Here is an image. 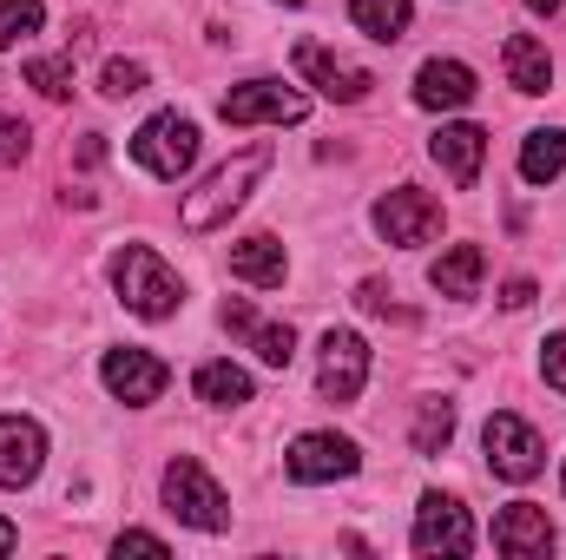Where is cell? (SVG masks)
Returning <instances> with one entry per match:
<instances>
[{"mask_svg":"<svg viewBox=\"0 0 566 560\" xmlns=\"http://www.w3.org/2000/svg\"><path fill=\"white\" fill-rule=\"evenodd\" d=\"M409 442H416V455H441V448L454 442V403H422Z\"/></svg>","mask_w":566,"mask_h":560,"instance_id":"obj_25","label":"cell"},{"mask_svg":"<svg viewBox=\"0 0 566 560\" xmlns=\"http://www.w3.org/2000/svg\"><path fill=\"white\" fill-rule=\"evenodd\" d=\"M316 390L323 403H356L369 390V343L356 330H329L323 356H316Z\"/></svg>","mask_w":566,"mask_h":560,"instance_id":"obj_9","label":"cell"},{"mask_svg":"<svg viewBox=\"0 0 566 560\" xmlns=\"http://www.w3.org/2000/svg\"><path fill=\"white\" fill-rule=\"evenodd\" d=\"M481 448H488V468H494L501 481H534V475H541V462H547V448H541L534 422H521L514 409H494V416H488Z\"/></svg>","mask_w":566,"mask_h":560,"instance_id":"obj_6","label":"cell"},{"mask_svg":"<svg viewBox=\"0 0 566 560\" xmlns=\"http://www.w3.org/2000/svg\"><path fill=\"white\" fill-rule=\"evenodd\" d=\"M113 290H119V303L145 317V323H165L178 303H185V283L178 271L151 251V245H126L119 258H113Z\"/></svg>","mask_w":566,"mask_h":560,"instance_id":"obj_2","label":"cell"},{"mask_svg":"<svg viewBox=\"0 0 566 560\" xmlns=\"http://www.w3.org/2000/svg\"><path fill=\"white\" fill-rule=\"evenodd\" d=\"M99 93H106V100H133V93H145V66L139 60H106Z\"/></svg>","mask_w":566,"mask_h":560,"instance_id":"obj_27","label":"cell"},{"mask_svg":"<svg viewBox=\"0 0 566 560\" xmlns=\"http://www.w3.org/2000/svg\"><path fill=\"white\" fill-rule=\"evenodd\" d=\"M113 554H119V560H126V554H165V541H158V535H145V528H126V535L113 541Z\"/></svg>","mask_w":566,"mask_h":560,"instance_id":"obj_30","label":"cell"},{"mask_svg":"<svg viewBox=\"0 0 566 560\" xmlns=\"http://www.w3.org/2000/svg\"><path fill=\"white\" fill-rule=\"evenodd\" d=\"M541 376H547V390H560L566 396V330L541 343Z\"/></svg>","mask_w":566,"mask_h":560,"instance_id":"obj_28","label":"cell"},{"mask_svg":"<svg viewBox=\"0 0 566 560\" xmlns=\"http://www.w3.org/2000/svg\"><path fill=\"white\" fill-rule=\"evenodd\" d=\"M27 145H33V133H27L13 113H0V158L13 165V158H27Z\"/></svg>","mask_w":566,"mask_h":560,"instance_id":"obj_29","label":"cell"},{"mask_svg":"<svg viewBox=\"0 0 566 560\" xmlns=\"http://www.w3.org/2000/svg\"><path fill=\"white\" fill-rule=\"evenodd\" d=\"M501 303H507V310H527V303H534V278H507L501 283Z\"/></svg>","mask_w":566,"mask_h":560,"instance_id":"obj_32","label":"cell"},{"mask_svg":"<svg viewBox=\"0 0 566 560\" xmlns=\"http://www.w3.org/2000/svg\"><path fill=\"white\" fill-rule=\"evenodd\" d=\"M133 158H139L151 178H185L191 165H198V126L185 120V113H151L139 133H133Z\"/></svg>","mask_w":566,"mask_h":560,"instance_id":"obj_4","label":"cell"},{"mask_svg":"<svg viewBox=\"0 0 566 560\" xmlns=\"http://www.w3.org/2000/svg\"><path fill=\"white\" fill-rule=\"evenodd\" d=\"M283 7H303V0H283Z\"/></svg>","mask_w":566,"mask_h":560,"instance_id":"obj_37","label":"cell"},{"mask_svg":"<svg viewBox=\"0 0 566 560\" xmlns=\"http://www.w3.org/2000/svg\"><path fill=\"white\" fill-rule=\"evenodd\" d=\"M99 383H106V396H113V403L145 409V403H158V396H165L171 370H165L151 350H106V363H99Z\"/></svg>","mask_w":566,"mask_h":560,"instance_id":"obj_12","label":"cell"},{"mask_svg":"<svg viewBox=\"0 0 566 560\" xmlns=\"http://www.w3.org/2000/svg\"><path fill=\"white\" fill-rule=\"evenodd\" d=\"M501 66H507V86H514V93H547V86H554V60H547V46H541L534 33H507Z\"/></svg>","mask_w":566,"mask_h":560,"instance_id":"obj_20","label":"cell"},{"mask_svg":"<svg viewBox=\"0 0 566 560\" xmlns=\"http://www.w3.org/2000/svg\"><path fill=\"white\" fill-rule=\"evenodd\" d=\"M428 152H434V165L468 191V185L481 178V165H488V133H481V126H468V120H454V126H441V133L428 139Z\"/></svg>","mask_w":566,"mask_h":560,"instance_id":"obj_16","label":"cell"},{"mask_svg":"<svg viewBox=\"0 0 566 560\" xmlns=\"http://www.w3.org/2000/svg\"><path fill=\"white\" fill-rule=\"evenodd\" d=\"M566 0H527V13H560Z\"/></svg>","mask_w":566,"mask_h":560,"instance_id":"obj_35","label":"cell"},{"mask_svg":"<svg viewBox=\"0 0 566 560\" xmlns=\"http://www.w3.org/2000/svg\"><path fill=\"white\" fill-rule=\"evenodd\" d=\"M218 323L244 343V350H258V363H271V370H290V356H296V330L290 323H264L244 297H231L224 310H218Z\"/></svg>","mask_w":566,"mask_h":560,"instance_id":"obj_13","label":"cell"},{"mask_svg":"<svg viewBox=\"0 0 566 560\" xmlns=\"http://www.w3.org/2000/svg\"><path fill=\"white\" fill-rule=\"evenodd\" d=\"M13 548H20V528H13V521H0V554H13Z\"/></svg>","mask_w":566,"mask_h":560,"instance_id":"obj_34","label":"cell"},{"mask_svg":"<svg viewBox=\"0 0 566 560\" xmlns=\"http://www.w3.org/2000/svg\"><path fill=\"white\" fill-rule=\"evenodd\" d=\"M416 554H441V560H461L468 548H474V521H468V508L454 501V495H441V488H428L422 508H416Z\"/></svg>","mask_w":566,"mask_h":560,"instance_id":"obj_8","label":"cell"},{"mask_svg":"<svg viewBox=\"0 0 566 560\" xmlns=\"http://www.w3.org/2000/svg\"><path fill=\"white\" fill-rule=\"evenodd\" d=\"M369 225L382 231V245H428V238L441 231V205H434L428 191H416V185H396V191L376 198Z\"/></svg>","mask_w":566,"mask_h":560,"instance_id":"obj_10","label":"cell"},{"mask_svg":"<svg viewBox=\"0 0 566 560\" xmlns=\"http://www.w3.org/2000/svg\"><path fill=\"white\" fill-rule=\"evenodd\" d=\"M356 303H363V310H376V317H389V310H396V303H389V283H376V278L356 283Z\"/></svg>","mask_w":566,"mask_h":560,"instance_id":"obj_31","label":"cell"},{"mask_svg":"<svg viewBox=\"0 0 566 560\" xmlns=\"http://www.w3.org/2000/svg\"><path fill=\"white\" fill-rule=\"evenodd\" d=\"M349 20L369 33V40H382V46H396L402 33H409V20H416V7L409 0H349Z\"/></svg>","mask_w":566,"mask_h":560,"instance_id":"obj_23","label":"cell"},{"mask_svg":"<svg viewBox=\"0 0 566 560\" xmlns=\"http://www.w3.org/2000/svg\"><path fill=\"white\" fill-rule=\"evenodd\" d=\"M283 468H290V481L323 488V481H349V475L363 468V448H356L349 435H336V428H310V435H296V442H290Z\"/></svg>","mask_w":566,"mask_h":560,"instance_id":"obj_5","label":"cell"},{"mask_svg":"<svg viewBox=\"0 0 566 560\" xmlns=\"http://www.w3.org/2000/svg\"><path fill=\"white\" fill-rule=\"evenodd\" d=\"M481 278H488V251L481 245H448L434 265H428V283L441 297H481Z\"/></svg>","mask_w":566,"mask_h":560,"instance_id":"obj_19","label":"cell"},{"mask_svg":"<svg viewBox=\"0 0 566 560\" xmlns=\"http://www.w3.org/2000/svg\"><path fill=\"white\" fill-rule=\"evenodd\" d=\"M271 172V145H244L238 158H224L198 191H185V205H178V225L185 231H218V225H231V211L251 198V185Z\"/></svg>","mask_w":566,"mask_h":560,"instance_id":"obj_1","label":"cell"},{"mask_svg":"<svg viewBox=\"0 0 566 560\" xmlns=\"http://www.w3.org/2000/svg\"><path fill=\"white\" fill-rule=\"evenodd\" d=\"M218 113H224V126H296L310 113V100L283 80H244L218 100Z\"/></svg>","mask_w":566,"mask_h":560,"instance_id":"obj_7","label":"cell"},{"mask_svg":"<svg viewBox=\"0 0 566 560\" xmlns=\"http://www.w3.org/2000/svg\"><path fill=\"white\" fill-rule=\"evenodd\" d=\"M46 0H0V46H20L27 33H40Z\"/></svg>","mask_w":566,"mask_h":560,"instance_id":"obj_26","label":"cell"},{"mask_svg":"<svg viewBox=\"0 0 566 560\" xmlns=\"http://www.w3.org/2000/svg\"><path fill=\"white\" fill-rule=\"evenodd\" d=\"M296 73L323 93V100H336V106H356V100H369V66H356V60H343V53H329L323 40H296Z\"/></svg>","mask_w":566,"mask_h":560,"instance_id":"obj_11","label":"cell"},{"mask_svg":"<svg viewBox=\"0 0 566 560\" xmlns=\"http://www.w3.org/2000/svg\"><path fill=\"white\" fill-rule=\"evenodd\" d=\"M494 548L507 560H541L554 548V521H547V508H534V501H514V508H501L494 515Z\"/></svg>","mask_w":566,"mask_h":560,"instance_id":"obj_15","label":"cell"},{"mask_svg":"<svg viewBox=\"0 0 566 560\" xmlns=\"http://www.w3.org/2000/svg\"><path fill=\"white\" fill-rule=\"evenodd\" d=\"M468 100H474V66H461V60H422V73H416V106L454 113V106H468Z\"/></svg>","mask_w":566,"mask_h":560,"instance_id":"obj_17","label":"cell"},{"mask_svg":"<svg viewBox=\"0 0 566 560\" xmlns=\"http://www.w3.org/2000/svg\"><path fill=\"white\" fill-rule=\"evenodd\" d=\"M560 495H566V468H560Z\"/></svg>","mask_w":566,"mask_h":560,"instance_id":"obj_36","label":"cell"},{"mask_svg":"<svg viewBox=\"0 0 566 560\" xmlns=\"http://www.w3.org/2000/svg\"><path fill=\"white\" fill-rule=\"evenodd\" d=\"M27 86L40 100H73V53H40L27 60Z\"/></svg>","mask_w":566,"mask_h":560,"instance_id":"obj_24","label":"cell"},{"mask_svg":"<svg viewBox=\"0 0 566 560\" xmlns=\"http://www.w3.org/2000/svg\"><path fill=\"white\" fill-rule=\"evenodd\" d=\"M46 468V428L33 416H0V488H27Z\"/></svg>","mask_w":566,"mask_h":560,"instance_id":"obj_14","label":"cell"},{"mask_svg":"<svg viewBox=\"0 0 566 560\" xmlns=\"http://www.w3.org/2000/svg\"><path fill=\"white\" fill-rule=\"evenodd\" d=\"M99 158H106V145H99V133H86L80 139V165H99Z\"/></svg>","mask_w":566,"mask_h":560,"instance_id":"obj_33","label":"cell"},{"mask_svg":"<svg viewBox=\"0 0 566 560\" xmlns=\"http://www.w3.org/2000/svg\"><path fill=\"white\" fill-rule=\"evenodd\" d=\"M231 278L258 283V290H277V283L290 278V251H283L271 231H251V238L231 245Z\"/></svg>","mask_w":566,"mask_h":560,"instance_id":"obj_18","label":"cell"},{"mask_svg":"<svg viewBox=\"0 0 566 560\" xmlns=\"http://www.w3.org/2000/svg\"><path fill=\"white\" fill-rule=\"evenodd\" d=\"M191 390H198V403H211V409H244V403H251V376H244L238 363H198Z\"/></svg>","mask_w":566,"mask_h":560,"instance_id":"obj_22","label":"cell"},{"mask_svg":"<svg viewBox=\"0 0 566 560\" xmlns=\"http://www.w3.org/2000/svg\"><path fill=\"white\" fill-rule=\"evenodd\" d=\"M566 172V126H541L521 139V178L527 185H554Z\"/></svg>","mask_w":566,"mask_h":560,"instance_id":"obj_21","label":"cell"},{"mask_svg":"<svg viewBox=\"0 0 566 560\" xmlns=\"http://www.w3.org/2000/svg\"><path fill=\"white\" fill-rule=\"evenodd\" d=\"M158 495H165V508H171L185 528H198V535H224V528H231V501H224L218 475H211L205 462H191V455L165 462V481H158Z\"/></svg>","mask_w":566,"mask_h":560,"instance_id":"obj_3","label":"cell"}]
</instances>
